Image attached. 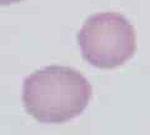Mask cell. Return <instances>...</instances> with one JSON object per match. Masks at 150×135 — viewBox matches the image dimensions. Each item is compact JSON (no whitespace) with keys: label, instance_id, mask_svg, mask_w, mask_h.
I'll use <instances>...</instances> for the list:
<instances>
[{"label":"cell","instance_id":"6da1fadb","mask_svg":"<svg viewBox=\"0 0 150 135\" xmlns=\"http://www.w3.org/2000/svg\"><path fill=\"white\" fill-rule=\"evenodd\" d=\"M91 98L88 79L69 66H46L29 75L23 86L28 114L44 124H62L79 116Z\"/></svg>","mask_w":150,"mask_h":135},{"label":"cell","instance_id":"7a4b0ae2","mask_svg":"<svg viewBox=\"0 0 150 135\" xmlns=\"http://www.w3.org/2000/svg\"><path fill=\"white\" fill-rule=\"evenodd\" d=\"M83 58L95 68L112 69L125 64L137 49L131 24L116 13L90 16L78 34Z\"/></svg>","mask_w":150,"mask_h":135},{"label":"cell","instance_id":"3957f363","mask_svg":"<svg viewBox=\"0 0 150 135\" xmlns=\"http://www.w3.org/2000/svg\"><path fill=\"white\" fill-rule=\"evenodd\" d=\"M21 0H0V5H10V4L20 3Z\"/></svg>","mask_w":150,"mask_h":135}]
</instances>
